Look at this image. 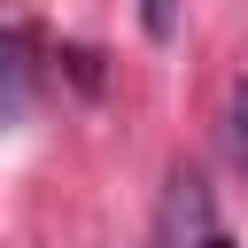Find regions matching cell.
<instances>
[{
	"mask_svg": "<svg viewBox=\"0 0 248 248\" xmlns=\"http://www.w3.org/2000/svg\"><path fill=\"white\" fill-rule=\"evenodd\" d=\"M23 85H31L23 39H16V31H0V108H23Z\"/></svg>",
	"mask_w": 248,
	"mask_h": 248,
	"instance_id": "7a4b0ae2",
	"label": "cell"
},
{
	"mask_svg": "<svg viewBox=\"0 0 248 248\" xmlns=\"http://www.w3.org/2000/svg\"><path fill=\"white\" fill-rule=\"evenodd\" d=\"M140 16H147V31H155V39H170V0H140Z\"/></svg>",
	"mask_w": 248,
	"mask_h": 248,
	"instance_id": "277c9868",
	"label": "cell"
},
{
	"mask_svg": "<svg viewBox=\"0 0 248 248\" xmlns=\"http://www.w3.org/2000/svg\"><path fill=\"white\" fill-rule=\"evenodd\" d=\"M163 232H170V240H186V232H194V248H225V240H217V225H209V186H202V170H178V178H170Z\"/></svg>",
	"mask_w": 248,
	"mask_h": 248,
	"instance_id": "6da1fadb",
	"label": "cell"
},
{
	"mask_svg": "<svg viewBox=\"0 0 248 248\" xmlns=\"http://www.w3.org/2000/svg\"><path fill=\"white\" fill-rule=\"evenodd\" d=\"M225 147H232V163L248 170V78L232 85V108H225Z\"/></svg>",
	"mask_w": 248,
	"mask_h": 248,
	"instance_id": "3957f363",
	"label": "cell"
}]
</instances>
